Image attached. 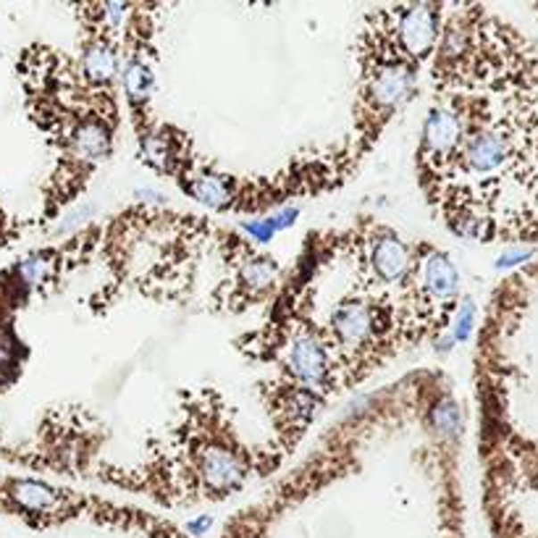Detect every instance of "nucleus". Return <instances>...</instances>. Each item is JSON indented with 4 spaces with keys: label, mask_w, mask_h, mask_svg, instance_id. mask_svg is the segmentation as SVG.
<instances>
[{
    "label": "nucleus",
    "mask_w": 538,
    "mask_h": 538,
    "mask_svg": "<svg viewBox=\"0 0 538 538\" xmlns=\"http://www.w3.org/2000/svg\"><path fill=\"white\" fill-rule=\"evenodd\" d=\"M389 326V315L365 300H344L331 313V336L342 350L362 352Z\"/></svg>",
    "instance_id": "1"
},
{
    "label": "nucleus",
    "mask_w": 538,
    "mask_h": 538,
    "mask_svg": "<svg viewBox=\"0 0 538 538\" xmlns=\"http://www.w3.org/2000/svg\"><path fill=\"white\" fill-rule=\"evenodd\" d=\"M397 21H394V35L400 50L410 61L423 58L426 53H431L439 35H442V8L439 5H402L394 8Z\"/></svg>",
    "instance_id": "2"
},
{
    "label": "nucleus",
    "mask_w": 538,
    "mask_h": 538,
    "mask_svg": "<svg viewBox=\"0 0 538 538\" xmlns=\"http://www.w3.org/2000/svg\"><path fill=\"white\" fill-rule=\"evenodd\" d=\"M465 121L462 113L451 105H434L426 127H423V142H420V161L428 166L451 161L462 145H465Z\"/></svg>",
    "instance_id": "3"
},
{
    "label": "nucleus",
    "mask_w": 538,
    "mask_h": 538,
    "mask_svg": "<svg viewBox=\"0 0 538 538\" xmlns=\"http://www.w3.org/2000/svg\"><path fill=\"white\" fill-rule=\"evenodd\" d=\"M286 368H289L292 378L300 384V389L313 392V389L326 386L331 378V352L323 339L310 336V334H300V336H294V342L289 347Z\"/></svg>",
    "instance_id": "4"
},
{
    "label": "nucleus",
    "mask_w": 538,
    "mask_h": 538,
    "mask_svg": "<svg viewBox=\"0 0 538 538\" xmlns=\"http://www.w3.org/2000/svg\"><path fill=\"white\" fill-rule=\"evenodd\" d=\"M203 481L213 489V492H228V489H236L244 476H247V465L231 454L228 449L221 447H211L205 449L203 454Z\"/></svg>",
    "instance_id": "5"
},
{
    "label": "nucleus",
    "mask_w": 538,
    "mask_h": 538,
    "mask_svg": "<svg viewBox=\"0 0 538 538\" xmlns=\"http://www.w3.org/2000/svg\"><path fill=\"white\" fill-rule=\"evenodd\" d=\"M119 69H121V61H119V53L111 43H103V40L87 43L85 53H82V74L90 85L111 87Z\"/></svg>",
    "instance_id": "6"
},
{
    "label": "nucleus",
    "mask_w": 538,
    "mask_h": 538,
    "mask_svg": "<svg viewBox=\"0 0 538 538\" xmlns=\"http://www.w3.org/2000/svg\"><path fill=\"white\" fill-rule=\"evenodd\" d=\"M436 428H439V436L444 439H457L459 431H462V420H459V410L454 402H442L436 410Z\"/></svg>",
    "instance_id": "7"
},
{
    "label": "nucleus",
    "mask_w": 538,
    "mask_h": 538,
    "mask_svg": "<svg viewBox=\"0 0 538 538\" xmlns=\"http://www.w3.org/2000/svg\"><path fill=\"white\" fill-rule=\"evenodd\" d=\"M473 323H476V305H473L470 297H465L459 310L454 315V334H451L454 342H465L470 336V331H473Z\"/></svg>",
    "instance_id": "8"
},
{
    "label": "nucleus",
    "mask_w": 538,
    "mask_h": 538,
    "mask_svg": "<svg viewBox=\"0 0 538 538\" xmlns=\"http://www.w3.org/2000/svg\"><path fill=\"white\" fill-rule=\"evenodd\" d=\"M244 231H247L252 239H258V242H270L273 234H276V228H273V224H270V219H263V221H250V224H244Z\"/></svg>",
    "instance_id": "9"
},
{
    "label": "nucleus",
    "mask_w": 538,
    "mask_h": 538,
    "mask_svg": "<svg viewBox=\"0 0 538 538\" xmlns=\"http://www.w3.org/2000/svg\"><path fill=\"white\" fill-rule=\"evenodd\" d=\"M300 219V211L297 208H286V211H278V213H273L270 216V224L276 231H284V228H289V226L294 224Z\"/></svg>",
    "instance_id": "10"
},
{
    "label": "nucleus",
    "mask_w": 538,
    "mask_h": 538,
    "mask_svg": "<svg viewBox=\"0 0 538 538\" xmlns=\"http://www.w3.org/2000/svg\"><path fill=\"white\" fill-rule=\"evenodd\" d=\"M523 261H528V252H515V255H501V258L496 261V269H509V266H517V263H523Z\"/></svg>",
    "instance_id": "11"
},
{
    "label": "nucleus",
    "mask_w": 538,
    "mask_h": 538,
    "mask_svg": "<svg viewBox=\"0 0 538 538\" xmlns=\"http://www.w3.org/2000/svg\"><path fill=\"white\" fill-rule=\"evenodd\" d=\"M208 528H211V517H200V520H192V523L186 526V531H189L192 536H203Z\"/></svg>",
    "instance_id": "12"
}]
</instances>
